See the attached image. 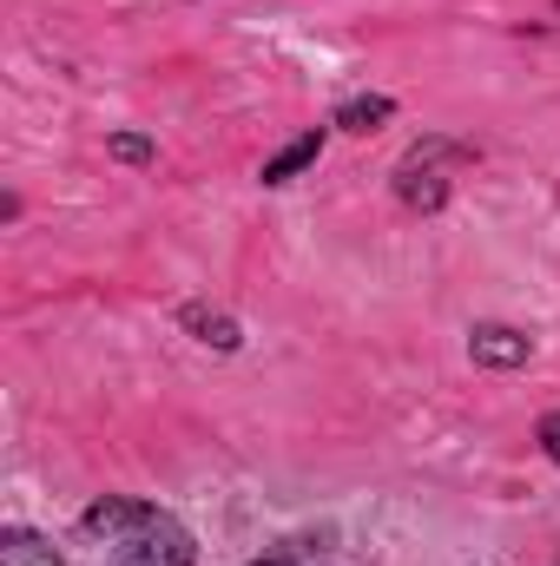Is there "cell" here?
I'll use <instances>...</instances> for the list:
<instances>
[{"label":"cell","instance_id":"ba28073f","mask_svg":"<svg viewBox=\"0 0 560 566\" xmlns=\"http://www.w3.org/2000/svg\"><path fill=\"white\" fill-rule=\"evenodd\" d=\"M541 448L560 461V416H548V422H541Z\"/></svg>","mask_w":560,"mask_h":566},{"label":"cell","instance_id":"9c48e42d","mask_svg":"<svg viewBox=\"0 0 560 566\" xmlns=\"http://www.w3.org/2000/svg\"><path fill=\"white\" fill-rule=\"evenodd\" d=\"M251 566H283V560H251Z\"/></svg>","mask_w":560,"mask_h":566},{"label":"cell","instance_id":"52a82bcc","mask_svg":"<svg viewBox=\"0 0 560 566\" xmlns=\"http://www.w3.org/2000/svg\"><path fill=\"white\" fill-rule=\"evenodd\" d=\"M113 158H126V165H152V145H145L139 133H120V139H113Z\"/></svg>","mask_w":560,"mask_h":566},{"label":"cell","instance_id":"277c9868","mask_svg":"<svg viewBox=\"0 0 560 566\" xmlns=\"http://www.w3.org/2000/svg\"><path fill=\"white\" fill-rule=\"evenodd\" d=\"M0 566H60V554L40 541V534H27V527H13L7 541H0Z\"/></svg>","mask_w":560,"mask_h":566},{"label":"cell","instance_id":"5b68a950","mask_svg":"<svg viewBox=\"0 0 560 566\" xmlns=\"http://www.w3.org/2000/svg\"><path fill=\"white\" fill-rule=\"evenodd\" d=\"M185 329H198V343H211V349H238V323L218 310H185Z\"/></svg>","mask_w":560,"mask_h":566},{"label":"cell","instance_id":"7a4b0ae2","mask_svg":"<svg viewBox=\"0 0 560 566\" xmlns=\"http://www.w3.org/2000/svg\"><path fill=\"white\" fill-rule=\"evenodd\" d=\"M468 349H475V363H488V369H521V363L535 356V336H521V329H508V323H481V329L468 336Z\"/></svg>","mask_w":560,"mask_h":566},{"label":"cell","instance_id":"3957f363","mask_svg":"<svg viewBox=\"0 0 560 566\" xmlns=\"http://www.w3.org/2000/svg\"><path fill=\"white\" fill-rule=\"evenodd\" d=\"M317 151H323V133H303V139H290L278 158H265V185H283V178H297V171H303Z\"/></svg>","mask_w":560,"mask_h":566},{"label":"cell","instance_id":"6da1fadb","mask_svg":"<svg viewBox=\"0 0 560 566\" xmlns=\"http://www.w3.org/2000/svg\"><path fill=\"white\" fill-rule=\"evenodd\" d=\"M86 541H100L106 566H191V534L145 501L86 507Z\"/></svg>","mask_w":560,"mask_h":566},{"label":"cell","instance_id":"8992f818","mask_svg":"<svg viewBox=\"0 0 560 566\" xmlns=\"http://www.w3.org/2000/svg\"><path fill=\"white\" fill-rule=\"evenodd\" d=\"M390 113H396V99H383V93H376V99H350V106L336 113V126H350V133H376Z\"/></svg>","mask_w":560,"mask_h":566}]
</instances>
